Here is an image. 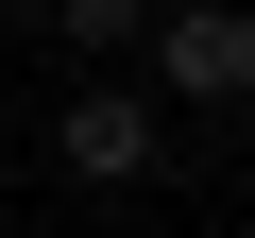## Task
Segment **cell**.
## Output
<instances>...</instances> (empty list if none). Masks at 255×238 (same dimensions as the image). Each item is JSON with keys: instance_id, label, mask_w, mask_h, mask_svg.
<instances>
[{"instance_id": "6da1fadb", "label": "cell", "mask_w": 255, "mask_h": 238, "mask_svg": "<svg viewBox=\"0 0 255 238\" xmlns=\"http://www.w3.org/2000/svg\"><path fill=\"white\" fill-rule=\"evenodd\" d=\"M51 170H68V187H102V204H136V187H170V102H153L136 68H102V85H68V119H51Z\"/></svg>"}, {"instance_id": "7a4b0ae2", "label": "cell", "mask_w": 255, "mask_h": 238, "mask_svg": "<svg viewBox=\"0 0 255 238\" xmlns=\"http://www.w3.org/2000/svg\"><path fill=\"white\" fill-rule=\"evenodd\" d=\"M136 85L153 102H255V0H153V34H136Z\"/></svg>"}, {"instance_id": "3957f363", "label": "cell", "mask_w": 255, "mask_h": 238, "mask_svg": "<svg viewBox=\"0 0 255 238\" xmlns=\"http://www.w3.org/2000/svg\"><path fill=\"white\" fill-rule=\"evenodd\" d=\"M51 34H68V51H102V68H136V34H153V0H51Z\"/></svg>"}]
</instances>
